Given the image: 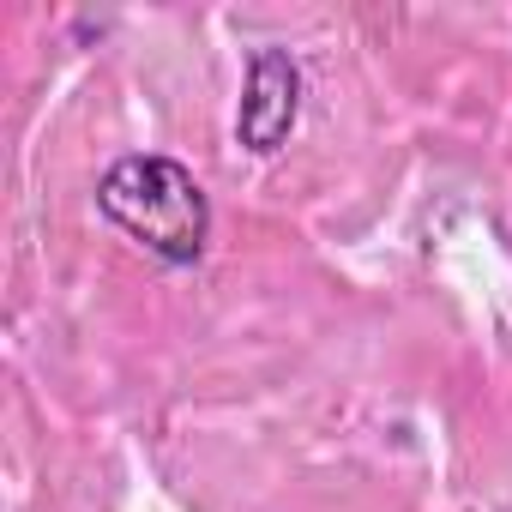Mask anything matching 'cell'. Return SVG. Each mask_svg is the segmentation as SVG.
Returning <instances> with one entry per match:
<instances>
[{
    "instance_id": "6da1fadb",
    "label": "cell",
    "mask_w": 512,
    "mask_h": 512,
    "mask_svg": "<svg viewBox=\"0 0 512 512\" xmlns=\"http://www.w3.org/2000/svg\"><path fill=\"white\" fill-rule=\"evenodd\" d=\"M97 205L115 229L151 247L163 266H193L211 241V205L193 169L175 157H121L97 181Z\"/></svg>"
},
{
    "instance_id": "7a4b0ae2",
    "label": "cell",
    "mask_w": 512,
    "mask_h": 512,
    "mask_svg": "<svg viewBox=\"0 0 512 512\" xmlns=\"http://www.w3.org/2000/svg\"><path fill=\"white\" fill-rule=\"evenodd\" d=\"M302 115V67L290 49H253L247 55V91H241V115H235V139L247 151L272 157Z\"/></svg>"
}]
</instances>
